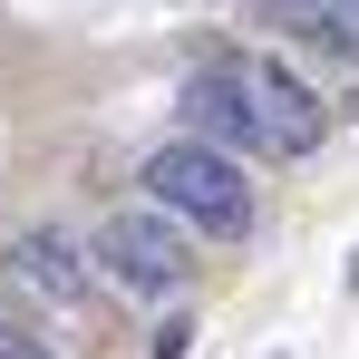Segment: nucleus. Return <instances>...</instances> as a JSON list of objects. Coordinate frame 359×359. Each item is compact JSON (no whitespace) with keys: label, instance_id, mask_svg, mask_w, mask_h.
I'll return each mask as SVG.
<instances>
[{"label":"nucleus","instance_id":"nucleus-3","mask_svg":"<svg viewBox=\"0 0 359 359\" xmlns=\"http://www.w3.org/2000/svg\"><path fill=\"white\" fill-rule=\"evenodd\" d=\"M184 117H194L204 146H262V126H252V59L194 68L184 78Z\"/></svg>","mask_w":359,"mask_h":359},{"label":"nucleus","instance_id":"nucleus-5","mask_svg":"<svg viewBox=\"0 0 359 359\" xmlns=\"http://www.w3.org/2000/svg\"><path fill=\"white\" fill-rule=\"evenodd\" d=\"M10 282H20V292H39V301H88V272H78V252H68L59 233H20L10 243Z\"/></svg>","mask_w":359,"mask_h":359},{"label":"nucleus","instance_id":"nucleus-1","mask_svg":"<svg viewBox=\"0 0 359 359\" xmlns=\"http://www.w3.org/2000/svg\"><path fill=\"white\" fill-rule=\"evenodd\" d=\"M146 184H156V204L175 214V224H204L214 243H243L252 233V184L224 146H204V136H175V146H156L146 156Z\"/></svg>","mask_w":359,"mask_h":359},{"label":"nucleus","instance_id":"nucleus-4","mask_svg":"<svg viewBox=\"0 0 359 359\" xmlns=\"http://www.w3.org/2000/svg\"><path fill=\"white\" fill-rule=\"evenodd\" d=\"M252 126H262L272 156H311V146H320V97L301 88L292 68H262V59H252Z\"/></svg>","mask_w":359,"mask_h":359},{"label":"nucleus","instance_id":"nucleus-7","mask_svg":"<svg viewBox=\"0 0 359 359\" xmlns=\"http://www.w3.org/2000/svg\"><path fill=\"white\" fill-rule=\"evenodd\" d=\"M0 359H49V350H39V340H0Z\"/></svg>","mask_w":359,"mask_h":359},{"label":"nucleus","instance_id":"nucleus-6","mask_svg":"<svg viewBox=\"0 0 359 359\" xmlns=\"http://www.w3.org/2000/svg\"><path fill=\"white\" fill-rule=\"evenodd\" d=\"M272 20H292L301 39L350 49V59H359V0H272Z\"/></svg>","mask_w":359,"mask_h":359},{"label":"nucleus","instance_id":"nucleus-2","mask_svg":"<svg viewBox=\"0 0 359 359\" xmlns=\"http://www.w3.org/2000/svg\"><path fill=\"white\" fill-rule=\"evenodd\" d=\"M97 262H107V282H126V292H175L184 282V233L165 214H107Z\"/></svg>","mask_w":359,"mask_h":359}]
</instances>
